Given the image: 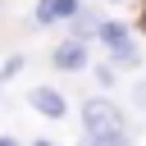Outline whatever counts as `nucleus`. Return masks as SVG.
Wrapping results in <instances>:
<instances>
[{"instance_id":"nucleus-1","label":"nucleus","mask_w":146,"mask_h":146,"mask_svg":"<svg viewBox=\"0 0 146 146\" xmlns=\"http://www.w3.org/2000/svg\"><path fill=\"white\" fill-rule=\"evenodd\" d=\"M96 46H100L123 73H137V68H141V46H137V36H132V23H123V18H100Z\"/></svg>"},{"instance_id":"nucleus-2","label":"nucleus","mask_w":146,"mask_h":146,"mask_svg":"<svg viewBox=\"0 0 146 146\" xmlns=\"http://www.w3.org/2000/svg\"><path fill=\"white\" fill-rule=\"evenodd\" d=\"M78 123H82L87 137H100V132L128 128V114H123V105H119L110 91H100V96H87V100L78 105Z\"/></svg>"},{"instance_id":"nucleus-3","label":"nucleus","mask_w":146,"mask_h":146,"mask_svg":"<svg viewBox=\"0 0 146 146\" xmlns=\"http://www.w3.org/2000/svg\"><path fill=\"white\" fill-rule=\"evenodd\" d=\"M50 68L55 73H82L91 68V41H78V36H64L50 46Z\"/></svg>"},{"instance_id":"nucleus-4","label":"nucleus","mask_w":146,"mask_h":146,"mask_svg":"<svg viewBox=\"0 0 146 146\" xmlns=\"http://www.w3.org/2000/svg\"><path fill=\"white\" fill-rule=\"evenodd\" d=\"M27 105L36 110V119H50V123L68 119V96H64L59 87H50V82H36V87H27Z\"/></svg>"},{"instance_id":"nucleus-5","label":"nucleus","mask_w":146,"mask_h":146,"mask_svg":"<svg viewBox=\"0 0 146 146\" xmlns=\"http://www.w3.org/2000/svg\"><path fill=\"white\" fill-rule=\"evenodd\" d=\"M78 9H82V0H36L32 14H27V23H32V27H59V23H68Z\"/></svg>"},{"instance_id":"nucleus-6","label":"nucleus","mask_w":146,"mask_h":146,"mask_svg":"<svg viewBox=\"0 0 146 146\" xmlns=\"http://www.w3.org/2000/svg\"><path fill=\"white\" fill-rule=\"evenodd\" d=\"M64 27H68V36H78V41H91V46H96V27H100V14H96L91 5H82V9H78L68 23H64Z\"/></svg>"},{"instance_id":"nucleus-7","label":"nucleus","mask_w":146,"mask_h":146,"mask_svg":"<svg viewBox=\"0 0 146 146\" xmlns=\"http://www.w3.org/2000/svg\"><path fill=\"white\" fill-rule=\"evenodd\" d=\"M119 73H123V68H119L110 55H105L100 64H91V78H96V87H100V91H114V87H119Z\"/></svg>"},{"instance_id":"nucleus-8","label":"nucleus","mask_w":146,"mask_h":146,"mask_svg":"<svg viewBox=\"0 0 146 146\" xmlns=\"http://www.w3.org/2000/svg\"><path fill=\"white\" fill-rule=\"evenodd\" d=\"M91 146H137L132 128H114V132H100V137H87Z\"/></svg>"},{"instance_id":"nucleus-9","label":"nucleus","mask_w":146,"mask_h":146,"mask_svg":"<svg viewBox=\"0 0 146 146\" xmlns=\"http://www.w3.org/2000/svg\"><path fill=\"white\" fill-rule=\"evenodd\" d=\"M128 105L146 119V78H137V82H128Z\"/></svg>"},{"instance_id":"nucleus-10","label":"nucleus","mask_w":146,"mask_h":146,"mask_svg":"<svg viewBox=\"0 0 146 146\" xmlns=\"http://www.w3.org/2000/svg\"><path fill=\"white\" fill-rule=\"evenodd\" d=\"M23 64H27L23 55H9V59L0 64V73H5V78H18V73H23Z\"/></svg>"},{"instance_id":"nucleus-11","label":"nucleus","mask_w":146,"mask_h":146,"mask_svg":"<svg viewBox=\"0 0 146 146\" xmlns=\"http://www.w3.org/2000/svg\"><path fill=\"white\" fill-rule=\"evenodd\" d=\"M0 146H23V141H18L14 132H0Z\"/></svg>"},{"instance_id":"nucleus-12","label":"nucleus","mask_w":146,"mask_h":146,"mask_svg":"<svg viewBox=\"0 0 146 146\" xmlns=\"http://www.w3.org/2000/svg\"><path fill=\"white\" fill-rule=\"evenodd\" d=\"M27 146H55V141H50V137H36V141H27Z\"/></svg>"},{"instance_id":"nucleus-13","label":"nucleus","mask_w":146,"mask_h":146,"mask_svg":"<svg viewBox=\"0 0 146 146\" xmlns=\"http://www.w3.org/2000/svg\"><path fill=\"white\" fill-rule=\"evenodd\" d=\"M5 82H9V78H5V73H0V87H5Z\"/></svg>"},{"instance_id":"nucleus-14","label":"nucleus","mask_w":146,"mask_h":146,"mask_svg":"<svg viewBox=\"0 0 146 146\" xmlns=\"http://www.w3.org/2000/svg\"><path fill=\"white\" fill-rule=\"evenodd\" d=\"M110 5H128V0H110Z\"/></svg>"},{"instance_id":"nucleus-15","label":"nucleus","mask_w":146,"mask_h":146,"mask_svg":"<svg viewBox=\"0 0 146 146\" xmlns=\"http://www.w3.org/2000/svg\"><path fill=\"white\" fill-rule=\"evenodd\" d=\"M0 9H5V0H0Z\"/></svg>"},{"instance_id":"nucleus-16","label":"nucleus","mask_w":146,"mask_h":146,"mask_svg":"<svg viewBox=\"0 0 146 146\" xmlns=\"http://www.w3.org/2000/svg\"><path fill=\"white\" fill-rule=\"evenodd\" d=\"M82 146H91V141H82Z\"/></svg>"}]
</instances>
